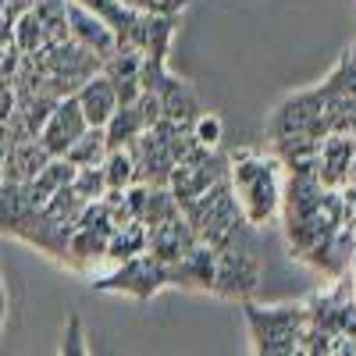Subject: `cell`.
I'll use <instances>...</instances> for the list:
<instances>
[{
	"label": "cell",
	"mask_w": 356,
	"mask_h": 356,
	"mask_svg": "<svg viewBox=\"0 0 356 356\" xmlns=\"http://www.w3.org/2000/svg\"><path fill=\"white\" fill-rule=\"evenodd\" d=\"M282 164L264 150H232L228 154V182L243 207L250 228H264L282 207Z\"/></svg>",
	"instance_id": "1"
},
{
	"label": "cell",
	"mask_w": 356,
	"mask_h": 356,
	"mask_svg": "<svg viewBox=\"0 0 356 356\" xmlns=\"http://www.w3.org/2000/svg\"><path fill=\"white\" fill-rule=\"evenodd\" d=\"M246 321H250V335H253V349L260 356L267 353H289L300 356V339L303 328L310 324L307 303H289V307H257L246 300Z\"/></svg>",
	"instance_id": "2"
},
{
	"label": "cell",
	"mask_w": 356,
	"mask_h": 356,
	"mask_svg": "<svg viewBox=\"0 0 356 356\" xmlns=\"http://www.w3.org/2000/svg\"><path fill=\"white\" fill-rule=\"evenodd\" d=\"M93 285L100 292H122V296H132V300H150L157 289L168 285V267L150 253H139L93 275Z\"/></svg>",
	"instance_id": "3"
},
{
	"label": "cell",
	"mask_w": 356,
	"mask_h": 356,
	"mask_svg": "<svg viewBox=\"0 0 356 356\" xmlns=\"http://www.w3.org/2000/svg\"><path fill=\"white\" fill-rule=\"evenodd\" d=\"M267 136L275 139H289V136H310V139H324L328 136V122H324V100L321 89H303V93L285 97L271 122H267Z\"/></svg>",
	"instance_id": "4"
},
{
	"label": "cell",
	"mask_w": 356,
	"mask_h": 356,
	"mask_svg": "<svg viewBox=\"0 0 356 356\" xmlns=\"http://www.w3.org/2000/svg\"><path fill=\"white\" fill-rule=\"evenodd\" d=\"M260 282V260L253 246L235 239L232 246L218 250V267H214V292L228 300H250Z\"/></svg>",
	"instance_id": "5"
},
{
	"label": "cell",
	"mask_w": 356,
	"mask_h": 356,
	"mask_svg": "<svg viewBox=\"0 0 356 356\" xmlns=\"http://www.w3.org/2000/svg\"><path fill=\"white\" fill-rule=\"evenodd\" d=\"M86 129H89V122H86V114H82L75 93H72V97L57 100V107L50 111V118L43 122V129L36 132V139H40V146H43L50 157H65L68 146H72Z\"/></svg>",
	"instance_id": "6"
},
{
	"label": "cell",
	"mask_w": 356,
	"mask_h": 356,
	"mask_svg": "<svg viewBox=\"0 0 356 356\" xmlns=\"http://www.w3.org/2000/svg\"><path fill=\"white\" fill-rule=\"evenodd\" d=\"M214 267H218V253L207 246V243L196 239L186 250V257H178L175 264H168V285L214 292Z\"/></svg>",
	"instance_id": "7"
},
{
	"label": "cell",
	"mask_w": 356,
	"mask_h": 356,
	"mask_svg": "<svg viewBox=\"0 0 356 356\" xmlns=\"http://www.w3.org/2000/svg\"><path fill=\"white\" fill-rule=\"evenodd\" d=\"M68 33H72V40H79L82 47L93 50L100 61H107V57L118 50L114 29L97 11H89L86 4H79V0H68Z\"/></svg>",
	"instance_id": "8"
},
{
	"label": "cell",
	"mask_w": 356,
	"mask_h": 356,
	"mask_svg": "<svg viewBox=\"0 0 356 356\" xmlns=\"http://www.w3.org/2000/svg\"><path fill=\"white\" fill-rule=\"evenodd\" d=\"M104 75H107V82L114 86V97H118V104H136V97L143 93V86H139V72H143V50L139 47H129V43H122L118 47L107 61H104V68H100Z\"/></svg>",
	"instance_id": "9"
},
{
	"label": "cell",
	"mask_w": 356,
	"mask_h": 356,
	"mask_svg": "<svg viewBox=\"0 0 356 356\" xmlns=\"http://www.w3.org/2000/svg\"><path fill=\"white\" fill-rule=\"evenodd\" d=\"M196 243V232L189 228V221L182 214H175L171 221L164 225H154V228H146V253L157 257L164 267L175 264L178 257H186V250Z\"/></svg>",
	"instance_id": "10"
},
{
	"label": "cell",
	"mask_w": 356,
	"mask_h": 356,
	"mask_svg": "<svg viewBox=\"0 0 356 356\" xmlns=\"http://www.w3.org/2000/svg\"><path fill=\"white\" fill-rule=\"evenodd\" d=\"M50 161V154L40 146L36 136H25L8 143V154H4V175L0 182H29L36 171H43V164Z\"/></svg>",
	"instance_id": "11"
},
{
	"label": "cell",
	"mask_w": 356,
	"mask_h": 356,
	"mask_svg": "<svg viewBox=\"0 0 356 356\" xmlns=\"http://www.w3.org/2000/svg\"><path fill=\"white\" fill-rule=\"evenodd\" d=\"M75 100H79V107H82V114H86V122L89 125H104L107 118L118 111V97H114V86L107 82V75L104 72H97V75H89L82 86H79V93H75Z\"/></svg>",
	"instance_id": "12"
},
{
	"label": "cell",
	"mask_w": 356,
	"mask_h": 356,
	"mask_svg": "<svg viewBox=\"0 0 356 356\" xmlns=\"http://www.w3.org/2000/svg\"><path fill=\"white\" fill-rule=\"evenodd\" d=\"M157 97H161V114L171 118V122H193V118L203 111L200 100H196V93H193L182 79H175L171 72H168V79L161 82Z\"/></svg>",
	"instance_id": "13"
},
{
	"label": "cell",
	"mask_w": 356,
	"mask_h": 356,
	"mask_svg": "<svg viewBox=\"0 0 356 356\" xmlns=\"http://www.w3.org/2000/svg\"><path fill=\"white\" fill-rule=\"evenodd\" d=\"M139 253H146V225H143L139 218H132L129 225L111 228V235H107V253H104V264H107V267L122 264V260H129V257H139ZM107 267H104V271H107Z\"/></svg>",
	"instance_id": "14"
},
{
	"label": "cell",
	"mask_w": 356,
	"mask_h": 356,
	"mask_svg": "<svg viewBox=\"0 0 356 356\" xmlns=\"http://www.w3.org/2000/svg\"><path fill=\"white\" fill-rule=\"evenodd\" d=\"M33 11H36V18L43 25V47L72 40V33H68V0H36Z\"/></svg>",
	"instance_id": "15"
},
{
	"label": "cell",
	"mask_w": 356,
	"mask_h": 356,
	"mask_svg": "<svg viewBox=\"0 0 356 356\" xmlns=\"http://www.w3.org/2000/svg\"><path fill=\"white\" fill-rule=\"evenodd\" d=\"M143 118L136 111V104H118V111L104 122V136H107V150H114V146H125L132 143L139 132H143Z\"/></svg>",
	"instance_id": "16"
},
{
	"label": "cell",
	"mask_w": 356,
	"mask_h": 356,
	"mask_svg": "<svg viewBox=\"0 0 356 356\" xmlns=\"http://www.w3.org/2000/svg\"><path fill=\"white\" fill-rule=\"evenodd\" d=\"M75 168H93V164H104L107 157V136H104V125H89L65 154Z\"/></svg>",
	"instance_id": "17"
},
{
	"label": "cell",
	"mask_w": 356,
	"mask_h": 356,
	"mask_svg": "<svg viewBox=\"0 0 356 356\" xmlns=\"http://www.w3.org/2000/svg\"><path fill=\"white\" fill-rule=\"evenodd\" d=\"M175 214H182V207H178V200L171 196L168 186H150V193H146V203H143V214L139 221L146 228H154V225H164L171 221Z\"/></svg>",
	"instance_id": "18"
},
{
	"label": "cell",
	"mask_w": 356,
	"mask_h": 356,
	"mask_svg": "<svg viewBox=\"0 0 356 356\" xmlns=\"http://www.w3.org/2000/svg\"><path fill=\"white\" fill-rule=\"evenodd\" d=\"M100 168H104L107 189H129V186L136 182V164H132V157H129L125 146H114V150H107V157H104Z\"/></svg>",
	"instance_id": "19"
},
{
	"label": "cell",
	"mask_w": 356,
	"mask_h": 356,
	"mask_svg": "<svg viewBox=\"0 0 356 356\" xmlns=\"http://www.w3.org/2000/svg\"><path fill=\"white\" fill-rule=\"evenodd\" d=\"M11 47H15L18 54L43 50V25H40V18H36L33 8L22 11V15L15 18V25H11Z\"/></svg>",
	"instance_id": "20"
},
{
	"label": "cell",
	"mask_w": 356,
	"mask_h": 356,
	"mask_svg": "<svg viewBox=\"0 0 356 356\" xmlns=\"http://www.w3.org/2000/svg\"><path fill=\"white\" fill-rule=\"evenodd\" d=\"M72 189L89 203V200H100L107 193V182H104V168L93 164V168H75V178H72Z\"/></svg>",
	"instance_id": "21"
},
{
	"label": "cell",
	"mask_w": 356,
	"mask_h": 356,
	"mask_svg": "<svg viewBox=\"0 0 356 356\" xmlns=\"http://www.w3.org/2000/svg\"><path fill=\"white\" fill-rule=\"evenodd\" d=\"M221 136H225V125L214 111H200L193 118V139L203 143V146H221Z\"/></svg>",
	"instance_id": "22"
},
{
	"label": "cell",
	"mask_w": 356,
	"mask_h": 356,
	"mask_svg": "<svg viewBox=\"0 0 356 356\" xmlns=\"http://www.w3.org/2000/svg\"><path fill=\"white\" fill-rule=\"evenodd\" d=\"M125 8H136V11H146V15H178L186 8V0H122Z\"/></svg>",
	"instance_id": "23"
},
{
	"label": "cell",
	"mask_w": 356,
	"mask_h": 356,
	"mask_svg": "<svg viewBox=\"0 0 356 356\" xmlns=\"http://www.w3.org/2000/svg\"><path fill=\"white\" fill-rule=\"evenodd\" d=\"M65 353H86V346H82V328H79V321L72 317V324H68V342H65Z\"/></svg>",
	"instance_id": "24"
},
{
	"label": "cell",
	"mask_w": 356,
	"mask_h": 356,
	"mask_svg": "<svg viewBox=\"0 0 356 356\" xmlns=\"http://www.w3.org/2000/svg\"><path fill=\"white\" fill-rule=\"evenodd\" d=\"M4 154H8V143L0 139V175H4Z\"/></svg>",
	"instance_id": "25"
}]
</instances>
